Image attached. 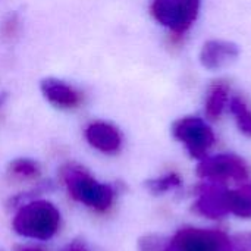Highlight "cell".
I'll return each instance as SVG.
<instances>
[{
    "label": "cell",
    "mask_w": 251,
    "mask_h": 251,
    "mask_svg": "<svg viewBox=\"0 0 251 251\" xmlns=\"http://www.w3.org/2000/svg\"><path fill=\"white\" fill-rule=\"evenodd\" d=\"M13 229L24 238L47 241L60 226V213L46 200H32L19 207L13 218Z\"/></svg>",
    "instance_id": "1"
},
{
    "label": "cell",
    "mask_w": 251,
    "mask_h": 251,
    "mask_svg": "<svg viewBox=\"0 0 251 251\" xmlns=\"http://www.w3.org/2000/svg\"><path fill=\"white\" fill-rule=\"evenodd\" d=\"M60 176L69 194L79 203L99 212L107 210L115 200V190L94 179L82 166L66 163L60 169Z\"/></svg>",
    "instance_id": "2"
},
{
    "label": "cell",
    "mask_w": 251,
    "mask_h": 251,
    "mask_svg": "<svg viewBox=\"0 0 251 251\" xmlns=\"http://www.w3.org/2000/svg\"><path fill=\"white\" fill-rule=\"evenodd\" d=\"M200 6L201 0H153L150 13L174 38H181L196 22Z\"/></svg>",
    "instance_id": "3"
},
{
    "label": "cell",
    "mask_w": 251,
    "mask_h": 251,
    "mask_svg": "<svg viewBox=\"0 0 251 251\" xmlns=\"http://www.w3.org/2000/svg\"><path fill=\"white\" fill-rule=\"evenodd\" d=\"M172 135L185 146L193 159L201 160L213 147L216 137L209 124L199 116H184L174 122Z\"/></svg>",
    "instance_id": "4"
},
{
    "label": "cell",
    "mask_w": 251,
    "mask_h": 251,
    "mask_svg": "<svg viewBox=\"0 0 251 251\" xmlns=\"http://www.w3.org/2000/svg\"><path fill=\"white\" fill-rule=\"evenodd\" d=\"M229 237L219 229L181 228L169 238L166 251H226Z\"/></svg>",
    "instance_id": "5"
},
{
    "label": "cell",
    "mask_w": 251,
    "mask_h": 251,
    "mask_svg": "<svg viewBox=\"0 0 251 251\" xmlns=\"http://www.w3.org/2000/svg\"><path fill=\"white\" fill-rule=\"evenodd\" d=\"M197 175L215 182H225L228 179L241 182L249 178V166L240 156L232 153L206 156L197 166Z\"/></svg>",
    "instance_id": "6"
},
{
    "label": "cell",
    "mask_w": 251,
    "mask_h": 251,
    "mask_svg": "<svg viewBox=\"0 0 251 251\" xmlns=\"http://www.w3.org/2000/svg\"><path fill=\"white\" fill-rule=\"evenodd\" d=\"M228 190L224 182H204L199 187V199L193 204V212L210 219H222L229 213Z\"/></svg>",
    "instance_id": "7"
},
{
    "label": "cell",
    "mask_w": 251,
    "mask_h": 251,
    "mask_svg": "<svg viewBox=\"0 0 251 251\" xmlns=\"http://www.w3.org/2000/svg\"><path fill=\"white\" fill-rule=\"evenodd\" d=\"M40 90L43 97L57 109L72 110L84 103V94L78 88L57 78L43 79Z\"/></svg>",
    "instance_id": "8"
},
{
    "label": "cell",
    "mask_w": 251,
    "mask_h": 251,
    "mask_svg": "<svg viewBox=\"0 0 251 251\" xmlns=\"http://www.w3.org/2000/svg\"><path fill=\"white\" fill-rule=\"evenodd\" d=\"M240 56V47L226 40H209L201 46L199 60L200 65L207 71H219Z\"/></svg>",
    "instance_id": "9"
},
{
    "label": "cell",
    "mask_w": 251,
    "mask_h": 251,
    "mask_svg": "<svg viewBox=\"0 0 251 251\" xmlns=\"http://www.w3.org/2000/svg\"><path fill=\"white\" fill-rule=\"evenodd\" d=\"M85 138L88 144L106 154L118 153L122 147L121 131L104 121H94L85 128Z\"/></svg>",
    "instance_id": "10"
},
{
    "label": "cell",
    "mask_w": 251,
    "mask_h": 251,
    "mask_svg": "<svg viewBox=\"0 0 251 251\" xmlns=\"http://www.w3.org/2000/svg\"><path fill=\"white\" fill-rule=\"evenodd\" d=\"M229 91L231 85L228 84V81L224 79L215 81L210 85L204 100V112L209 119L216 121L222 116L225 107L229 103Z\"/></svg>",
    "instance_id": "11"
},
{
    "label": "cell",
    "mask_w": 251,
    "mask_h": 251,
    "mask_svg": "<svg viewBox=\"0 0 251 251\" xmlns=\"http://www.w3.org/2000/svg\"><path fill=\"white\" fill-rule=\"evenodd\" d=\"M226 199L229 213L243 219L251 218V184L243 185L238 190H228Z\"/></svg>",
    "instance_id": "12"
},
{
    "label": "cell",
    "mask_w": 251,
    "mask_h": 251,
    "mask_svg": "<svg viewBox=\"0 0 251 251\" xmlns=\"http://www.w3.org/2000/svg\"><path fill=\"white\" fill-rule=\"evenodd\" d=\"M228 106L231 113L234 115L238 129L244 135L251 137V107L247 100L241 96H232Z\"/></svg>",
    "instance_id": "13"
},
{
    "label": "cell",
    "mask_w": 251,
    "mask_h": 251,
    "mask_svg": "<svg viewBox=\"0 0 251 251\" xmlns=\"http://www.w3.org/2000/svg\"><path fill=\"white\" fill-rule=\"evenodd\" d=\"M9 172L18 178H35L40 175V165L28 157H19L9 163Z\"/></svg>",
    "instance_id": "14"
},
{
    "label": "cell",
    "mask_w": 251,
    "mask_h": 251,
    "mask_svg": "<svg viewBox=\"0 0 251 251\" xmlns=\"http://www.w3.org/2000/svg\"><path fill=\"white\" fill-rule=\"evenodd\" d=\"M181 178L178 174H168V175H163L160 178H156V179H151L149 181L146 185L149 188L150 193L153 194H163V193H168L174 188H178L181 187Z\"/></svg>",
    "instance_id": "15"
},
{
    "label": "cell",
    "mask_w": 251,
    "mask_h": 251,
    "mask_svg": "<svg viewBox=\"0 0 251 251\" xmlns=\"http://www.w3.org/2000/svg\"><path fill=\"white\" fill-rule=\"evenodd\" d=\"M169 240L157 235V234H149L140 238L138 241V250L140 251H166Z\"/></svg>",
    "instance_id": "16"
},
{
    "label": "cell",
    "mask_w": 251,
    "mask_h": 251,
    "mask_svg": "<svg viewBox=\"0 0 251 251\" xmlns=\"http://www.w3.org/2000/svg\"><path fill=\"white\" fill-rule=\"evenodd\" d=\"M226 251H251V232L237 234L229 238V246Z\"/></svg>",
    "instance_id": "17"
},
{
    "label": "cell",
    "mask_w": 251,
    "mask_h": 251,
    "mask_svg": "<svg viewBox=\"0 0 251 251\" xmlns=\"http://www.w3.org/2000/svg\"><path fill=\"white\" fill-rule=\"evenodd\" d=\"M16 31H18V19L13 15V16H10L4 22V25H3V34H4V37L10 38V37H13L16 34Z\"/></svg>",
    "instance_id": "18"
},
{
    "label": "cell",
    "mask_w": 251,
    "mask_h": 251,
    "mask_svg": "<svg viewBox=\"0 0 251 251\" xmlns=\"http://www.w3.org/2000/svg\"><path fill=\"white\" fill-rule=\"evenodd\" d=\"M63 251H90L82 243H72L69 244Z\"/></svg>",
    "instance_id": "19"
},
{
    "label": "cell",
    "mask_w": 251,
    "mask_h": 251,
    "mask_svg": "<svg viewBox=\"0 0 251 251\" xmlns=\"http://www.w3.org/2000/svg\"><path fill=\"white\" fill-rule=\"evenodd\" d=\"M15 251H43L40 249H35V247H26V246H18Z\"/></svg>",
    "instance_id": "20"
}]
</instances>
